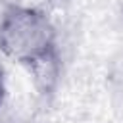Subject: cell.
I'll list each match as a JSON object with an SVG mask.
<instances>
[{
  "mask_svg": "<svg viewBox=\"0 0 123 123\" xmlns=\"http://www.w3.org/2000/svg\"><path fill=\"white\" fill-rule=\"evenodd\" d=\"M25 69H27L31 83H33L35 90L38 92V96H42L46 100L52 98L62 83V73H63V63H62V56L58 52V46L33 58L29 63H25Z\"/></svg>",
  "mask_w": 123,
  "mask_h": 123,
  "instance_id": "7a4b0ae2",
  "label": "cell"
},
{
  "mask_svg": "<svg viewBox=\"0 0 123 123\" xmlns=\"http://www.w3.org/2000/svg\"><path fill=\"white\" fill-rule=\"evenodd\" d=\"M56 46V27L46 12L23 4L4 8L0 15V52L8 60L25 65Z\"/></svg>",
  "mask_w": 123,
  "mask_h": 123,
  "instance_id": "6da1fadb",
  "label": "cell"
},
{
  "mask_svg": "<svg viewBox=\"0 0 123 123\" xmlns=\"http://www.w3.org/2000/svg\"><path fill=\"white\" fill-rule=\"evenodd\" d=\"M4 98H6V79H4V71L0 67V106H2Z\"/></svg>",
  "mask_w": 123,
  "mask_h": 123,
  "instance_id": "3957f363",
  "label": "cell"
}]
</instances>
